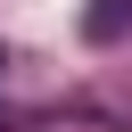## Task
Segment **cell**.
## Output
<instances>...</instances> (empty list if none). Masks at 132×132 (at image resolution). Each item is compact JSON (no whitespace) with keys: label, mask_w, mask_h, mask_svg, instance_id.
I'll use <instances>...</instances> for the list:
<instances>
[{"label":"cell","mask_w":132,"mask_h":132,"mask_svg":"<svg viewBox=\"0 0 132 132\" xmlns=\"http://www.w3.org/2000/svg\"><path fill=\"white\" fill-rule=\"evenodd\" d=\"M124 16H132V0H107V8H91V33H99V41H107V33H116V25H124Z\"/></svg>","instance_id":"6da1fadb"}]
</instances>
